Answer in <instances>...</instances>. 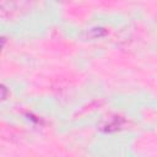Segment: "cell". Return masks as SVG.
<instances>
[{"instance_id":"3","label":"cell","mask_w":157,"mask_h":157,"mask_svg":"<svg viewBox=\"0 0 157 157\" xmlns=\"http://www.w3.org/2000/svg\"><path fill=\"white\" fill-rule=\"evenodd\" d=\"M108 34V31L103 27H93L90 28L88 31H86L83 33V38L86 40H96V39H101L103 37H105Z\"/></svg>"},{"instance_id":"4","label":"cell","mask_w":157,"mask_h":157,"mask_svg":"<svg viewBox=\"0 0 157 157\" xmlns=\"http://www.w3.org/2000/svg\"><path fill=\"white\" fill-rule=\"evenodd\" d=\"M7 96H9V90H7V87H6L5 85L0 83V101L6 99Z\"/></svg>"},{"instance_id":"1","label":"cell","mask_w":157,"mask_h":157,"mask_svg":"<svg viewBox=\"0 0 157 157\" xmlns=\"http://www.w3.org/2000/svg\"><path fill=\"white\" fill-rule=\"evenodd\" d=\"M33 0H0V13L15 15L31 7Z\"/></svg>"},{"instance_id":"6","label":"cell","mask_w":157,"mask_h":157,"mask_svg":"<svg viewBox=\"0 0 157 157\" xmlns=\"http://www.w3.org/2000/svg\"><path fill=\"white\" fill-rule=\"evenodd\" d=\"M58 1H59V0H58Z\"/></svg>"},{"instance_id":"5","label":"cell","mask_w":157,"mask_h":157,"mask_svg":"<svg viewBox=\"0 0 157 157\" xmlns=\"http://www.w3.org/2000/svg\"><path fill=\"white\" fill-rule=\"evenodd\" d=\"M5 42H6V39H5L4 37H0V52H1V49L4 48V45H5Z\"/></svg>"},{"instance_id":"2","label":"cell","mask_w":157,"mask_h":157,"mask_svg":"<svg viewBox=\"0 0 157 157\" xmlns=\"http://www.w3.org/2000/svg\"><path fill=\"white\" fill-rule=\"evenodd\" d=\"M125 119L120 115H109L99 121L98 129L103 132H115L124 128Z\"/></svg>"}]
</instances>
